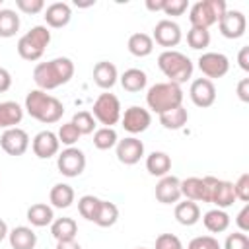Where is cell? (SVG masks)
<instances>
[{
	"instance_id": "cell-1",
	"label": "cell",
	"mask_w": 249,
	"mask_h": 249,
	"mask_svg": "<svg viewBox=\"0 0 249 249\" xmlns=\"http://www.w3.org/2000/svg\"><path fill=\"white\" fill-rule=\"evenodd\" d=\"M74 76V62L68 56H56L47 62H39L33 68V82L37 89L49 91L68 84Z\"/></svg>"
},
{
	"instance_id": "cell-2",
	"label": "cell",
	"mask_w": 249,
	"mask_h": 249,
	"mask_svg": "<svg viewBox=\"0 0 249 249\" xmlns=\"http://www.w3.org/2000/svg\"><path fill=\"white\" fill-rule=\"evenodd\" d=\"M23 111H27L29 117H33L35 121H39L43 124H53L62 119L64 105L60 99H56L54 95H51L43 89H31L25 95Z\"/></svg>"
},
{
	"instance_id": "cell-3",
	"label": "cell",
	"mask_w": 249,
	"mask_h": 249,
	"mask_svg": "<svg viewBox=\"0 0 249 249\" xmlns=\"http://www.w3.org/2000/svg\"><path fill=\"white\" fill-rule=\"evenodd\" d=\"M158 68L163 72V76L167 78V82L177 84V86L185 84L193 76V70H195L193 60L187 54H183L179 51H173V49L160 53V56H158Z\"/></svg>"
},
{
	"instance_id": "cell-4",
	"label": "cell",
	"mask_w": 249,
	"mask_h": 249,
	"mask_svg": "<svg viewBox=\"0 0 249 249\" xmlns=\"http://www.w3.org/2000/svg\"><path fill=\"white\" fill-rule=\"evenodd\" d=\"M146 105L154 113L161 115L167 113L179 105H183V89L177 84L171 82H160L154 84L146 93Z\"/></svg>"
},
{
	"instance_id": "cell-5",
	"label": "cell",
	"mask_w": 249,
	"mask_h": 249,
	"mask_svg": "<svg viewBox=\"0 0 249 249\" xmlns=\"http://www.w3.org/2000/svg\"><path fill=\"white\" fill-rule=\"evenodd\" d=\"M49 43H51V31H49V27L47 25H35L25 35L19 37L16 49H18V54L23 60L35 62V60H39L43 56V53L49 47Z\"/></svg>"
},
{
	"instance_id": "cell-6",
	"label": "cell",
	"mask_w": 249,
	"mask_h": 249,
	"mask_svg": "<svg viewBox=\"0 0 249 249\" xmlns=\"http://www.w3.org/2000/svg\"><path fill=\"white\" fill-rule=\"evenodd\" d=\"M226 10H228V6H226L224 0H200V2H195L189 8L191 27L208 29L210 25L220 21V18L224 16Z\"/></svg>"
},
{
	"instance_id": "cell-7",
	"label": "cell",
	"mask_w": 249,
	"mask_h": 249,
	"mask_svg": "<svg viewBox=\"0 0 249 249\" xmlns=\"http://www.w3.org/2000/svg\"><path fill=\"white\" fill-rule=\"evenodd\" d=\"M91 115H93V119L99 121L103 126H111V128H113V124H117V123L121 121V115H123L119 97H117L115 93H109V91L99 93L97 99L93 101Z\"/></svg>"
},
{
	"instance_id": "cell-8",
	"label": "cell",
	"mask_w": 249,
	"mask_h": 249,
	"mask_svg": "<svg viewBox=\"0 0 249 249\" xmlns=\"http://www.w3.org/2000/svg\"><path fill=\"white\" fill-rule=\"evenodd\" d=\"M56 167L64 177H78L84 173L86 169V154L80 148H64L58 156H56Z\"/></svg>"
},
{
	"instance_id": "cell-9",
	"label": "cell",
	"mask_w": 249,
	"mask_h": 249,
	"mask_svg": "<svg viewBox=\"0 0 249 249\" xmlns=\"http://www.w3.org/2000/svg\"><path fill=\"white\" fill-rule=\"evenodd\" d=\"M212 175L206 177H187L181 181V196L193 202H210Z\"/></svg>"
},
{
	"instance_id": "cell-10",
	"label": "cell",
	"mask_w": 249,
	"mask_h": 249,
	"mask_svg": "<svg viewBox=\"0 0 249 249\" xmlns=\"http://www.w3.org/2000/svg\"><path fill=\"white\" fill-rule=\"evenodd\" d=\"M196 62H198V70L208 80H212V78H224L228 74V70H230V58L226 54L214 53V51L202 53Z\"/></svg>"
},
{
	"instance_id": "cell-11",
	"label": "cell",
	"mask_w": 249,
	"mask_h": 249,
	"mask_svg": "<svg viewBox=\"0 0 249 249\" xmlns=\"http://www.w3.org/2000/svg\"><path fill=\"white\" fill-rule=\"evenodd\" d=\"M0 146L8 156H14V158L23 156L29 148V134L19 126L8 128L0 134Z\"/></svg>"
},
{
	"instance_id": "cell-12",
	"label": "cell",
	"mask_w": 249,
	"mask_h": 249,
	"mask_svg": "<svg viewBox=\"0 0 249 249\" xmlns=\"http://www.w3.org/2000/svg\"><path fill=\"white\" fill-rule=\"evenodd\" d=\"M181 39H183L181 27L173 19H160L152 33V41L158 43L160 47H165V51H169L171 47H177Z\"/></svg>"
},
{
	"instance_id": "cell-13",
	"label": "cell",
	"mask_w": 249,
	"mask_h": 249,
	"mask_svg": "<svg viewBox=\"0 0 249 249\" xmlns=\"http://www.w3.org/2000/svg\"><path fill=\"white\" fill-rule=\"evenodd\" d=\"M218 27H220V33L226 37V39H239L245 35V29H247V18L243 12L239 10H226L224 16L220 18L218 21Z\"/></svg>"
},
{
	"instance_id": "cell-14",
	"label": "cell",
	"mask_w": 249,
	"mask_h": 249,
	"mask_svg": "<svg viewBox=\"0 0 249 249\" xmlns=\"http://www.w3.org/2000/svg\"><path fill=\"white\" fill-rule=\"evenodd\" d=\"M121 123L123 128L130 134H140L144 132L150 123H152V115L148 109L140 107V105H130L128 109H124V113L121 115Z\"/></svg>"
},
{
	"instance_id": "cell-15",
	"label": "cell",
	"mask_w": 249,
	"mask_h": 249,
	"mask_svg": "<svg viewBox=\"0 0 249 249\" xmlns=\"http://www.w3.org/2000/svg\"><path fill=\"white\" fill-rule=\"evenodd\" d=\"M189 95L196 107L206 109V107L214 105V101H216V86L208 78H196V80H193V84L189 88Z\"/></svg>"
},
{
	"instance_id": "cell-16",
	"label": "cell",
	"mask_w": 249,
	"mask_h": 249,
	"mask_svg": "<svg viewBox=\"0 0 249 249\" xmlns=\"http://www.w3.org/2000/svg\"><path fill=\"white\" fill-rule=\"evenodd\" d=\"M115 150H117V160H119L121 163H124V165H134V163H138V161L142 160V156H144V142L138 140L136 136H126V138H123V140L117 142Z\"/></svg>"
},
{
	"instance_id": "cell-17",
	"label": "cell",
	"mask_w": 249,
	"mask_h": 249,
	"mask_svg": "<svg viewBox=\"0 0 249 249\" xmlns=\"http://www.w3.org/2000/svg\"><path fill=\"white\" fill-rule=\"evenodd\" d=\"M58 148H60V142H58L56 134L51 130H41L31 140V150L39 160H49V158L56 156Z\"/></svg>"
},
{
	"instance_id": "cell-18",
	"label": "cell",
	"mask_w": 249,
	"mask_h": 249,
	"mask_svg": "<svg viewBox=\"0 0 249 249\" xmlns=\"http://www.w3.org/2000/svg\"><path fill=\"white\" fill-rule=\"evenodd\" d=\"M156 198L161 204H175L181 198V179L175 175L160 177L156 185Z\"/></svg>"
},
{
	"instance_id": "cell-19",
	"label": "cell",
	"mask_w": 249,
	"mask_h": 249,
	"mask_svg": "<svg viewBox=\"0 0 249 249\" xmlns=\"http://www.w3.org/2000/svg\"><path fill=\"white\" fill-rule=\"evenodd\" d=\"M235 191H233V183L224 181V179H212V189H210V202L216 204V208H228L235 202Z\"/></svg>"
},
{
	"instance_id": "cell-20",
	"label": "cell",
	"mask_w": 249,
	"mask_h": 249,
	"mask_svg": "<svg viewBox=\"0 0 249 249\" xmlns=\"http://www.w3.org/2000/svg\"><path fill=\"white\" fill-rule=\"evenodd\" d=\"M45 21L49 27L53 29H60V27H66L72 19V8L66 4V2H53L45 8Z\"/></svg>"
},
{
	"instance_id": "cell-21",
	"label": "cell",
	"mask_w": 249,
	"mask_h": 249,
	"mask_svg": "<svg viewBox=\"0 0 249 249\" xmlns=\"http://www.w3.org/2000/svg\"><path fill=\"white\" fill-rule=\"evenodd\" d=\"M119 80V72L117 66L109 60H99L93 66V82L101 88V89H111Z\"/></svg>"
},
{
	"instance_id": "cell-22",
	"label": "cell",
	"mask_w": 249,
	"mask_h": 249,
	"mask_svg": "<svg viewBox=\"0 0 249 249\" xmlns=\"http://www.w3.org/2000/svg\"><path fill=\"white\" fill-rule=\"evenodd\" d=\"M8 239L12 249H35L37 245V233L27 226H16L8 231Z\"/></svg>"
},
{
	"instance_id": "cell-23",
	"label": "cell",
	"mask_w": 249,
	"mask_h": 249,
	"mask_svg": "<svg viewBox=\"0 0 249 249\" xmlns=\"http://www.w3.org/2000/svg\"><path fill=\"white\" fill-rule=\"evenodd\" d=\"M23 107L16 101H0V128L8 130L21 123Z\"/></svg>"
},
{
	"instance_id": "cell-24",
	"label": "cell",
	"mask_w": 249,
	"mask_h": 249,
	"mask_svg": "<svg viewBox=\"0 0 249 249\" xmlns=\"http://www.w3.org/2000/svg\"><path fill=\"white\" fill-rule=\"evenodd\" d=\"M27 220L31 226L35 228H45V226H51L53 220H54V212H53V206H49L47 202H35L27 208Z\"/></svg>"
},
{
	"instance_id": "cell-25",
	"label": "cell",
	"mask_w": 249,
	"mask_h": 249,
	"mask_svg": "<svg viewBox=\"0 0 249 249\" xmlns=\"http://www.w3.org/2000/svg\"><path fill=\"white\" fill-rule=\"evenodd\" d=\"M126 49H128V53H130L132 56H136V58H144V56L152 54V51H154L152 35L140 33V31H138V33H132V35L128 37Z\"/></svg>"
},
{
	"instance_id": "cell-26",
	"label": "cell",
	"mask_w": 249,
	"mask_h": 249,
	"mask_svg": "<svg viewBox=\"0 0 249 249\" xmlns=\"http://www.w3.org/2000/svg\"><path fill=\"white\" fill-rule=\"evenodd\" d=\"M119 82H121L123 89H126V91H130V93H138V91H142V89L146 88L148 76H146V72L140 70V68H128V70H124V72L121 74Z\"/></svg>"
},
{
	"instance_id": "cell-27",
	"label": "cell",
	"mask_w": 249,
	"mask_h": 249,
	"mask_svg": "<svg viewBox=\"0 0 249 249\" xmlns=\"http://www.w3.org/2000/svg\"><path fill=\"white\" fill-rule=\"evenodd\" d=\"M51 233L56 241H74L78 233V224L74 218H54L51 224Z\"/></svg>"
},
{
	"instance_id": "cell-28",
	"label": "cell",
	"mask_w": 249,
	"mask_h": 249,
	"mask_svg": "<svg viewBox=\"0 0 249 249\" xmlns=\"http://www.w3.org/2000/svg\"><path fill=\"white\" fill-rule=\"evenodd\" d=\"M175 220L181 224V226H195L198 220H200V208L196 202L193 200H183V202H177L175 204Z\"/></svg>"
},
{
	"instance_id": "cell-29",
	"label": "cell",
	"mask_w": 249,
	"mask_h": 249,
	"mask_svg": "<svg viewBox=\"0 0 249 249\" xmlns=\"http://www.w3.org/2000/svg\"><path fill=\"white\" fill-rule=\"evenodd\" d=\"M202 224L210 233H222L230 228V216L222 208H212L202 216Z\"/></svg>"
},
{
	"instance_id": "cell-30",
	"label": "cell",
	"mask_w": 249,
	"mask_h": 249,
	"mask_svg": "<svg viewBox=\"0 0 249 249\" xmlns=\"http://www.w3.org/2000/svg\"><path fill=\"white\" fill-rule=\"evenodd\" d=\"M146 169L154 177L169 175V171H171V158H169V154H165V152H152L146 158Z\"/></svg>"
},
{
	"instance_id": "cell-31",
	"label": "cell",
	"mask_w": 249,
	"mask_h": 249,
	"mask_svg": "<svg viewBox=\"0 0 249 249\" xmlns=\"http://www.w3.org/2000/svg\"><path fill=\"white\" fill-rule=\"evenodd\" d=\"M74 196H76V193L68 183H56V185H53V189L49 193V200H51L53 208H68V206H72Z\"/></svg>"
},
{
	"instance_id": "cell-32",
	"label": "cell",
	"mask_w": 249,
	"mask_h": 249,
	"mask_svg": "<svg viewBox=\"0 0 249 249\" xmlns=\"http://www.w3.org/2000/svg\"><path fill=\"white\" fill-rule=\"evenodd\" d=\"M187 121H189V113H187V109L183 105L160 115V123L167 130H179V128H183L187 124Z\"/></svg>"
},
{
	"instance_id": "cell-33",
	"label": "cell",
	"mask_w": 249,
	"mask_h": 249,
	"mask_svg": "<svg viewBox=\"0 0 249 249\" xmlns=\"http://www.w3.org/2000/svg\"><path fill=\"white\" fill-rule=\"evenodd\" d=\"M117 220H119V208H117V204L115 202H109V200H101L93 224H97L99 228H111V226L117 224Z\"/></svg>"
},
{
	"instance_id": "cell-34",
	"label": "cell",
	"mask_w": 249,
	"mask_h": 249,
	"mask_svg": "<svg viewBox=\"0 0 249 249\" xmlns=\"http://www.w3.org/2000/svg\"><path fill=\"white\" fill-rule=\"evenodd\" d=\"M19 31V16L14 10L0 8V37L8 39Z\"/></svg>"
},
{
	"instance_id": "cell-35",
	"label": "cell",
	"mask_w": 249,
	"mask_h": 249,
	"mask_svg": "<svg viewBox=\"0 0 249 249\" xmlns=\"http://www.w3.org/2000/svg\"><path fill=\"white\" fill-rule=\"evenodd\" d=\"M117 142H119L117 130L111 126H101L93 132V146L97 150H111L117 146Z\"/></svg>"
},
{
	"instance_id": "cell-36",
	"label": "cell",
	"mask_w": 249,
	"mask_h": 249,
	"mask_svg": "<svg viewBox=\"0 0 249 249\" xmlns=\"http://www.w3.org/2000/svg\"><path fill=\"white\" fill-rule=\"evenodd\" d=\"M99 202H101V198H97L93 195L80 196V200H78V212H80V216L86 218L88 222H95V216H97V210H99Z\"/></svg>"
},
{
	"instance_id": "cell-37",
	"label": "cell",
	"mask_w": 249,
	"mask_h": 249,
	"mask_svg": "<svg viewBox=\"0 0 249 249\" xmlns=\"http://www.w3.org/2000/svg\"><path fill=\"white\" fill-rule=\"evenodd\" d=\"M187 43L195 51H204L210 45V31L200 27H191L187 31Z\"/></svg>"
},
{
	"instance_id": "cell-38",
	"label": "cell",
	"mask_w": 249,
	"mask_h": 249,
	"mask_svg": "<svg viewBox=\"0 0 249 249\" xmlns=\"http://www.w3.org/2000/svg\"><path fill=\"white\" fill-rule=\"evenodd\" d=\"M70 123L80 130L82 136L95 132V119H93V115L89 111H78V113H74V117H72Z\"/></svg>"
},
{
	"instance_id": "cell-39",
	"label": "cell",
	"mask_w": 249,
	"mask_h": 249,
	"mask_svg": "<svg viewBox=\"0 0 249 249\" xmlns=\"http://www.w3.org/2000/svg\"><path fill=\"white\" fill-rule=\"evenodd\" d=\"M80 130L72 124V123H64V124H60V128H58V134H56V138H58V142L60 144H64V146H74L78 140H80Z\"/></svg>"
},
{
	"instance_id": "cell-40",
	"label": "cell",
	"mask_w": 249,
	"mask_h": 249,
	"mask_svg": "<svg viewBox=\"0 0 249 249\" xmlns=\"http://www.w3.org/2000/svg\"><path fill=\"white\" fill-rule=\"evenodd\" d=\"M222 249H249V237L243 231H233L226 237Z\"/></svg>"
},
{
	"instance_id": "cell-41",
	"label": "cell",
	"mask_w": 249,
	"mask_h": 249,
	"mask_svg": "<svg viewBox=\"0 0 249 249\" xmlns=\"http://www.w3.org/2000/svg\"><path fill=\"white\" fill-rule=\"evenodd\" d=\"M187 249H222V245L212 235H198V237H195V239L189 241Z\"/></svg>"
},
{
	"instance_id": "cell-42",
	"label": "cell",
	"mask_w": 249,
	"mask_h": 249,
	"mask_svg": "<svg viewBox=\"0 0 249 249\" xmlns=\"http://www.w3.org/2000/svg\"><path fill=\"white\" fill-rule=\"evenodd\" d=\"M16 6H18L19 12H23L27 16H35V14L45 10V2L43 0H16Z\"/></svg>"
},
{
	"instance_id": "cell-43",
	"label": "cell",
	"mask_w": 249,
	"mask_h": 249,
	"mask_svg": "<svg viewBox=\"0 0 249 249\" xmlns=\"http://www.w3.org/2000/svg\"><path fill=\"white\" fill-rule=\"evenodd\" d=\"M233 191L235 198H239L241 202H249V173L239 175V179L233 183Z\"/></svg>"
},
{
	"instance_id": "cell-44",
	"label": "cell",
	"mask_w": 249,
	"mask_h": 249,
	"mask_svg": "<svg viewBox=\"0 0 249 249\" xmlns=\"http://www.w3.org/2000/svg\"><path fill=\"white\" fill-rule=\"evenodd\" d=\"M156 249H183V243L173 233H161L156 237Z\"/></svg>"
},
{
	"instance_id": "cell-45",
	"label": "cell",
	"mask_w": 249,
	"mask_h": 249,
	"mask_svg": "<svg viewBox=\"0 0 249 249\" xmlns=\"http://www.w3.org/2000/svg\"><path fill=\"white\" fill-rule=\"evenodd\" d=\"M189 8V2L187 0H165L163 4V14L165 16H183Z\"/></svg>"
},
{
	"instance_id": "cell-46",
	"label": "cell",
	"mask_w": 249,
	"mask_h": 249,
	"mask_svg": "<svg viewBox=\"0 0 249 249\" xmlns=\"http://www.w3.org/2000/svg\"><path fill=\"white\" fill-rule=\"evenodd\" d=\"M235 224H237V228H239V231H249V204H245L241 210H239V214H237V218H235Z\"/></svg>"
},
{
	"instance_id": "cell-47",
	"label": "cell",
	"mask_w": 249,
	"mask_h": 249,
	"mask_svg": "<svg viewBox=\"0 0 249 249\" xmlns=\"http://www.w3.org/2000/svg\"><path fill=\"white\" fill-rule=\"evenodd\" d=\"M10 88H12V74L6 68L0 66V93L8 91Z\"/></svg>"
},
{
	"instance_id": "cell-48",
	"label": "cell",
	"mask_w": 249,
	"mask_h": 249,
	"mask_svg": "<svg viewBox=\"0 0 249 249\" xmlns=\"http://www.w3.org/2000/svg\"><path fill=\"white\" fill-rule=\"evenodd\" d=\"M237 97L247 103L249 101V78H243L239 84H237Z\"/></svg>"
},
{
	"instance_id": "cell-49",
	"label": "cell",
	"mask_w": 249,
	"mask_h": 249,
	"mask_svg": "<svg viewBox=\"0 0 249 249\" xmlns=\"http://www.w3.org/2000/svg\"><path fill=\"white\" fill-rule=\"evenodd\" d=\"M237 62H239V68L249 72V47H241L239 54H237Z\"/></svg>"
},
{
	"instance_id": "cell-50",
	"label": "cell",
	"mask_w": 249,
	"mask_h": 249,
	"mask_svg": "<svg viewBox=\"0 0 249 249\" xmlns=\"http://www.w3.org/2000/svg\"><path fill=\"white\" fill-rule=\"evenodd\" d=\"M163 4H165V0H146V8L150 12H161Z\"/></svg>"
},
{
	"instance_id": "cell-51",
	"label": "cell",
	"mask_w": 249,
	"mask_h": 249,
	"mask_svg": "<svg viewBox=\"0 0 249 249\" xmlns=\"http://www.w3.org/2000/svg\"><path fill=\"white\" fill-rule=\"evenodd\" d=\"M56 249H82L76 241H56Z\"/></svg>"
},
{
	"instance_id": "cell-52",
	"label": "cell",
	"mask_w": 249,
	"mask_h": 249,
	"mask_svg": "<svg viewBox=\"0 0 249 249\" xmlns=\"http://www.w3.org/2000/svg\"><path fill=\"white\" fill-rule=\"evenodd\" d=\"M8 231H10V230H8V224H6V222L0 218V243H2V241L8 237Z\"/></svg>"
},
{
	"instance_id": "cell-53",
	"label": "cell",
	"mask_w": 249,
	"mask_h": 249,
	"mask_svg": "<svg viewBox=\"0 0 249 249\" xmlns=\"http://www.w3.org/2000/svg\"><path fill=\"white\" fill-rule=\"evenodd\" d=\"M134 249H146V247H134Z\"/></svg>"
},
{
	"instance_id": "cell-54",
	"label": "cell",
	"mask_w": 249,
	"mask_h": 249,
	"mask_svg": "<svg viewBox=\"0 0 249 249\" xmlns=\"http://www.w3.org/2000/svg\"><path fill=\"white\" fill-rule=\"evenodd\" d=\"M0 4H2V0H0Z\"/></svg>"
}]
</instances>
